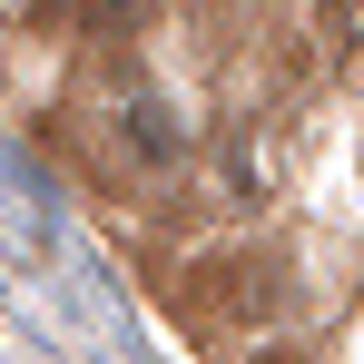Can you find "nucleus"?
<instances>
[{
	"label": "nucleus",
	"mask_w": 364,
	"mask_h": 364,
	"mask_svg": "<svg viewBox=\"0 0 364 364\" xmlns=\"http://www.w3.org/2000/svg\"><path fill=\"white\" fill-rule=\"evenodd\" d=\"M335 20H345V30H355V20H364V0H335Z\"/></svg>",
	"instance_id": "1"
}]
</instances>
